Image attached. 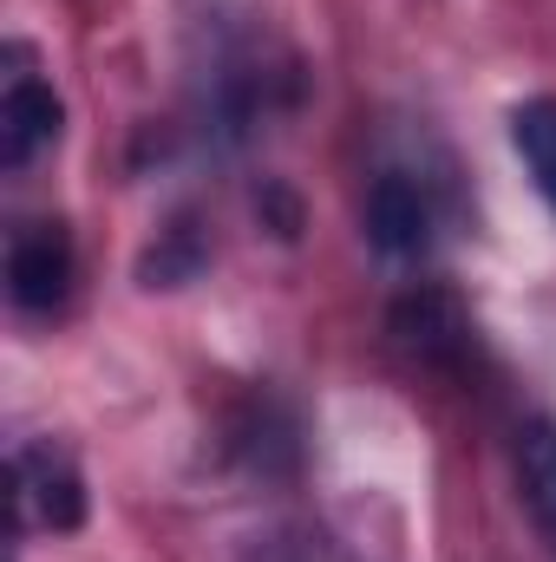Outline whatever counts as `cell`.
<instances>
[{
	"mask_svg": "<svg viewBox=\"0 0 556 562\" xmlns=\"http://www.w3.org/2000/svg\"><path fill=\"white\" fill-rule=\"evenodd\" d=\"M13 510L26 530H79L86 517V484H79V464L59 451V445H20L13 451Z\"/></svg>",
	"mask_w": 556,
	"mask_h": 562,
	"instance_id": "cell-1",
	"label": "cell"
},
{
	"mask_svg": "<svg viewBox=\"0 0 556 562\" xmlns=\"http://www.w3.org/2000/svg\"><path fill=\"white\" fill-rule=\"evenodd\" d=\"M7 294L26 314H53L73 294V236L59 223H26L7 249Z\"/></svg>",
	"mask_w": 556,
	"mask_h": 562,
	"instance_id": "cell-2",
	"label": "cell"
},
{
	"mask_svg": "<svg viewBox=\"0 0 556 562\" xmlns=\"http://www.w3.org/2000/svg\"><path fill=\"white\" fill-rule=\"evenodd\" d=\"M393 340L413 353L419 367H465L471 353V321L445 288H413L393 307Z\"/></svg>",
	"mask_w": 556,
	"mask_h": 562,
	"instance_id": "cell-3",
	"label": "cell"
},
{
	"mask_svg": "<svg viewBox=\"0 0 556 562\" xmlns=\"http://www.w3.org/2000/svg\"><path fill=\"white\" fill-rule=\"evenodd\" d=\"M53 138H59V99L40 79H13L7 99H0V157L20 170V164H33Z\"/></svg>",
	"mask_w": 556,
	"mask_h": 562,
	"instance_id": "cell-4",
	"label": "cell"
},
{
	"mask_svg": "<svg viewBox=\"0 0 556 562\" xmlns=\"http://www.w3.org/2000/svg\"><path fill=\"white\" fill-rule=\"evenodd\" d=\"M425 229H432V210H425L419 183H407V177H380L374 196H367V236H374L387 256H413L419 243H425Z\"/></svg>",
	"mask_w": 556,
	"mask_h": 562,
	"instance_id": "cell-5",
	"label": "cell"
},
{
	"mask_svg": "<svg viewBox=\"0 0 556 562\" xmlns=\"http://www.w3.org/2000/svg\"><path fill=\"white\" fill-rule=\"evenodd\" d=\"M518 491H524V510H531L537 537L556 557V425L551 419H531L518 431Z\"/></svg>",
	"mask_w": 556,
	"mask_h": 562,
	"instance_id": "cell-6",
	"label": "cell"
},
{
	"mask_svg": "<svg viewBox=\"0 0 556 562\" xmlns=\"http://www.w3.org/2000/svg\"><path fill=\"white\" fill-rule=\"evenodd\" d=\"M511 144H518V157H524L537 196L556 210V99L518 105V112H511Z\"/></svg>",
	"mask_w": 556,
	"mask_h": 562,
	"instance_id": "cell-7",
	"label": "cell"
},
{
	"mask_svg": "<svg viewBox=\"0 0 556 562\" xmlns=\"http://www.w3.org/2000/svg\"><path fill=\"white\" fill-rule=\"evenodd\" d=\"M243 562H347L327 537H314V530H276V537H256Z\"/></svg>",
	"mask_w": 556,
	"mask_h": 562,
	"instance_id": "cell-8",
	"label": "cell"
}]
</instances>
